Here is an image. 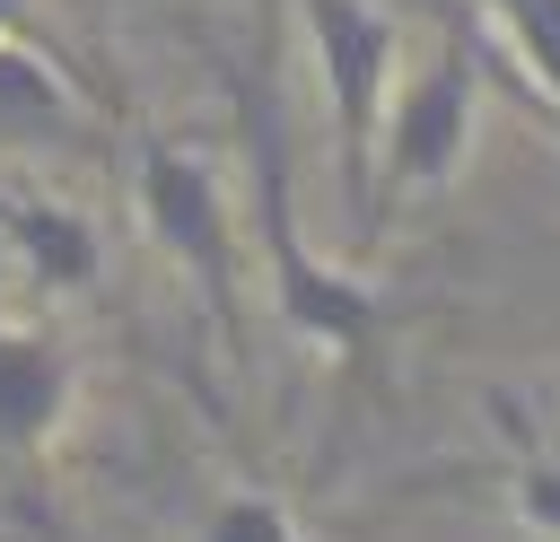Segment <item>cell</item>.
I'll list each match as a JSON object with an SVG mask.
<instances>
[{
	"label": "cell",
	"mask_w": 560,
	"mask_h": 542,
	"mask_svg": "<svg viewBox=\"0 0 560 542\" xmlns=\"http://www.w3.org/2000/svg\"><path fill=\"white\" fill-rule=\"evenodd\" d=\"M131 201H140L149 245L201 288V315H210V332L228 341V358L254 367L245 271H236V219H228L219 166H210L192 140H175V131H140V149H131Z\"/></svg>",
	"instance_id": "3957f363"
},
{
	"label": "cell",
	"mask_w": 560,
	"mask_h": 542,
	"mask_svg": "<svg viewBox=\"0 0 560 542\" xmlns=\"http://www.w3.org/2000/svg\"><path fill=\"white\" fill-rule=\"evenodd\" d=\"M70 341L44 323H0V481L18 490L26 516H44L35 481L52 463V437L70 420Z\"/></svg>",
	"instance_id": "5b68a950"
},
{
	"label": "cell",
	"mask_w": 560,
	"mask_h": 542,
	"mask_svg": "<svg viewBox=\"0 0 560 542\" xmlns=\"http://www.w3.org/2000/svg\"><path fill=\"white\" fill-rule=\"evenodd\" d=\"M219 87L236 105V149L254 175V227H262V262H271V306L298 341H315L324 358H341L350 376L376 385L385 341L402 323V306L385 288H368L359 271H332L306 227H298V184H289V114H280V61H271V26L245 61H219Z\"/></svg>",
	"instance_id": "6da1fadb"
},
{
	"label": "cell",
	"mask_w": 560,
	"mask_h": 542,
	"mask_svg": "<svg viewBox=\"0 0 560 542\" xmlns=\"http://www.w3.org/2000/svg\"><path fill=\"white\" fill-rule=\"evenodd\" d=\"M490 79H508V87H516V105L551 131L542 87L499 52V26H490L481 9H455V17H446L438 61H429L402 96H385L376 157H368V210H359V227H350V245H359V254H376V245H385V227H394L411 201H429V192H446V184H455V166H464V149H472V114H481V87H490Z\"/></svg>",
	"instance_id": "7a4b0ae2"
},
{
	"label": "cell",
	"mask_w": 560,
	"mask_h": 542,
	"mask_svg": "<svg viewBox=\"0 0 560 542\" xmlns=\"http://www.w3.org/2000/svg\"><path fill=\"white\" fill-rule=\"evenodd\" d=\"M298 17L315 35V70H324V96H332V166H341V201H350V227H359L402 26H394L385 0H298Z\"/></svg>",
	"instance_id": "277c9868"
},
{
	"label": "cell",
	"mask_w": 560,
	"mask_h": 542,
	"mask_svg": "<svg viewBox=\"0 0 560 542\" xmlns=\"http://www.w3.org/2000/svg\"><path fill=\"white\" fill-rule=\"evenodd\" d=\"M201 542H298V516L271 490H228L201 525Z\"/></svg>",
	"instance_id": "52a82bcc"
},
{
	"label": "cell",
	"mask_w": 560,
	"mask_h": 542,
	"mask_svg": "<svg viewBox=\"0 0 560 542\" xmlns=\"http://www.w3.org/2000/svg\"><path fill=\"white\" fill-rule=\"evenodd\" d=\"M0 245L26 262V280H35L44 297H79V288H96V271H105L96 227H88L79 210H61V201H35V192H0Z\"/></svg>",
	"instance_id": "8992f818"
}]
</instances>
